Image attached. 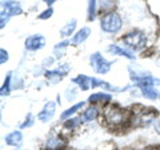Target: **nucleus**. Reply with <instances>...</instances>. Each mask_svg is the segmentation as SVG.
I'll use <instances>...</instances> for the list:
<instances>
[{"label": "nucleus", "mask_w": 160, "mask_h": 150, "mask_svg": "<svg viewBox=\"0 0 160 150\" xmlns=\"http://www.w3.org/2000/svg\"><path fill=\"white\" fill-rule=\"evenodd\" d=\"M112 100V94L106 93V92H99V93H93L88 97V102L89 104H106Z\"/></svg>", "instance_id": "obj_16"}, {"label": "nucleus", "mask_w": 160, "mask_h": 150, "mask_svg": "<svg viewBox=\"0 0 160 150\" xmlns=\"http://www.w3.org/2000/svg\"><path fill=\"white\" fill-rule=\"evenodd\" d=\"M4 142L8 146H12V148H20L24 142V137H23V133L20 130H13L11 133H8L6 137H4Z\"/></svg>", "instance_id": "obj_9"}, {"label": "nucleus", "mask_w": 160, "mask_h": 150, "mask_svg": "<svg viewBox=\"0 0 160 150\" xmlns=\"http://www.w3.org/2000/svg\"><path fill=\"white\" fill-rule=\"evenodd\" d=\"M98 0H88V7H87V19L89 21H93L96 17V11H98Z\"/></svg>", "instance_id": "obj_19"}, {"label": "nucleus", "mask_w": 160, "mask_h": 150, "mask_svg": "<svg viewBox=\"0 0 160 150\" xmlns=\"http://www.w3.org/2000/svg\"><path fill=\"white\" fill-rule=\"evenodd\" d=\"M82 120L80 118H76V117H72V118H69L67 120V121H64V128L66 129H78L80 128V125H82Z\"/></svg>", "instance_id": "obj_21"}, {"label": "nucleus", "mask_w": 160, "mask_h": 150, "mask_svg": "<svg viewBox=\"0 0 160 150\" xmlns=\"http://www.w3.org/2000/svg\"><path fill=\"white\" fill-rule=\"evenodd\" d=\"M140 89V92L148 100H158L160 98V91L155 87V85H140L138 87Z\"/></svg>", "instance_id": "obj_12"}, {"label": "nucleus", "mask_w": 160, "mask_h": 150, "mask_svg": "<svg viewBox=\"0 0 160 150\" xmlns=\"http://www.w3.org/2000/svg\"><path fill=\"white\" fill-rule=\"evenodd\" d=\"M99 109L95 106V105H89V106L82 113V116H80V120H82L83 122H91V121H95L98 117H99Z\"/></svg>", "instance_id": "obj_15"}, {"label": "nucleus", "mask_w": 160, "mask_h": 150, "mask_svg": "<svg viewBox=\"0 0 160 150\" xmlns=\"http://www.w3.org/2000/svg\"><path fill=\"white\" fill-rule=\"evenodd\" d=\"M11 81H12V72H8L7 76H6V80H4V84L2 89H0V94H2V97L4 96H8L9 92H11Z\"/></svg>", "instance_id": "obj_20"}, {"label": "nucleus", "mask_w": 160, "mask_h": 150, "mask_svg": "<svg viewBox=\"0 0 160 150\" xmlns=\"http://www.w3.org/2000/svg\"><path fill=\"white\" fill-rule=\"evenodd\" d=\"M71 71V67L66 64V67H60V69H53V71H46L44 76L51 84H56L60 82L63 80V77Z\"/></svg>", "instance_id": "obj_7"}, {"label": "nucleus", "mask_w": 160, "mask_h": 150, "mask_svg": "<svg viewBox=\"0 0 160 150\" xmlns=\"http://www.w3.org/2000/svg\"><path fill=\"white\" fill-rule=\"evenodd\" d=\"M107 51L109 53L115 54V56H123V57H126L128 60H135L136 59V56L133 54L132 51H129V49H127V48L120 47V45H118V44H111V45H108Z\"/></svg>", "instance_id": "obj_11"}, {"label": "nucleus", "mask_w": 160, "mask_h": 150, "mask_svg": "<svg viewBox=\"0 0 160 150\" xmlns=\"http://www.w3.org/2000/svg\"><path fill=\"white\" fill-rule=\"evenodd\" d=\"M89 64L98 74H107L112 68V61H108L106 57H103L99 52H95L89 56Z\"/></svg>", "instance_id": "obj_3"}, {"label": "nucleus", "mask_w": 160, "mask_h": 150, "mask_svg": "<svg viewBox=\"0 0 160 150\" xmlns=\"http://www.w3.org/2000/svg\"><path fill=\"white\" fill-rule=\"evenodd\" d=\"M32 125H33V116H32L31 113H28L27 117H26V120H24V122L20 125V129H26V128L32 126Z\"/></svg>", "instance_id": "obj_22"}, {"label": "nucleus", "mask_w": 160, "mask_h": 150, "mask_svg": "<svg viewBox=\"0 0 160 150\" xmlns=\"http://www.w3.org/2000/svg\"><path fill=\"white\" fill-rule=\"evenodd\" d=\"M8 59H9L8 52L4 48H2L0 49V64H6L8 61Z\"/></svg>", "instance_id": "obj_24"}, {"label": "nucleus", "mask_w": 160, "mask_h": 150, "mask_svg": "<svg viewBox=\"0 0 160 150\" xmlns=\"http://www.w3.org/2000/svg\"><path fill=\"white\" fill-rule=\"evenodd\" d=\"M146 35L142 31H131L126 33L122 37V43L124 48L129 49V51H140L143 49V47L146 45Z\"/></svg>", "instance_id": "obj_2"}, {"label": "nucleus", "mask_w": 160, "mask_h": 150, "mask_svg": "<svg viewBox=\"0 0 160 150\" xmlns=\"http://www.w3.org/2000/svg\"><path fill=\"white\" fill-rule=\"evenodd\" d=\"M2 12L8 15L9 17H12V16L22 15L23 8H22V4L16 2V0H6V2H2Z\"/></svg>", "instance_id": "obj_6"}, {"label": "nucleus", "mask_w": 160, "mask_h": 150, "mask_svg": "<svg viewBox=\"0 0 160 150\" xmlns=\"http://www.w3.org/2000/svg\"><path fill=\"white\" fill-rule=\"evenodd\" d=\"M66 146V142H64L63 138H60L58 136H52V137H48L46 145H44V149L46 150H60Z\"/></svg>", "instance_id": "obj_14"}, {"label": "nucleus", "mask_w": 160, "mask_h": 150, "mask_svg": "<svg viewBox=\"0 0 160 150\" xmlns=\"http://www.w3.org/2000/svg\"><path fill=\"white\" fill-rule=\"evenodd\" d=\"M76 27H78V21L76 19H71L64 26L62 29H60V36H62L63 39H67L71 35L75 33V31H76Z\"/></svg>", "instance_id": "obj_17"}, {"label": "nucleus", "mask_w": 160, "mask_h": 150, "mask_svg": "<svg viewBox=\"0 0 160 150\" xmlns=\"http://www.w3.org/2000/svg\"><path fill=\"white\" fill-rule=\"evenodd\" d=\"M104 117L108 121V124L113 125V126H118V125H122L126 121V112L123 109H119L118 106H109L106 109V113H104Z\"/></svg>", "instance_id": "obj_4"}, {"label": "nucleus", "mask_w": 160, "mask_h": 150, "mask_svg": "<svg viewBox=\"0 0 160 150\" xmlns=\"http://www.w3.org/2000/svg\"><path fill=\"white\" fill-rule=\"evenodd\" d=\"M52 15H53V8H52V7H48L46 11H43L38 17H39L40 20H48L49 17L52 16Z\"/></svg>", "instance_id": "obj_23"}, {"label": "nucleus", "mask_w": 160, "mask_h": 150, "mask_svg": "<svg viewBox=\"0 0 160 150\" xmlns=\"http://www.w3.org/2000/svg\"><path fill=\"white\" fill-rule=\"evenodd\" d=\"M55 112H56V102L53 101H48L46 102V105L43 106V109L39 112L38 114V120L40 122H48L51 121L55 116Z\"/></svg>", "instance_id": "obj_8"}, {"label": "nucleus", "mask_w": 160, "mask_h": 150, "mask_svg": "<svg viewBox=\"0 0 160 150\" xmlns=\"http://www.w3.org/2000/svg\"><path fill=\"white\" fill-rule=\"evenodd\" d=\"M84 105H86V102L84 101H80V102H78V104H75L73 106H71L69 109H66L62 114H60V120H63V121H67V120H69V118H72L73 117V114L76 113L78 110H80Z\"/></svg>", "instance_id": "obj_18"}, {"label": "nucleus", "mask_w": 160, "mask_h": 150, "mask_svg": "<svg viewBox=\"0 0 160 150\" xmlns=\"http://www.w3.org/2000/svg\"><path fill=\"white\" fill-rule=\"evenodd\" d=\"M155 130H156L158 134H160V118H158L156 122H155Z\"/></svg>", "instance_id": "obj_26"}, {"label": "nucleus", "mask_w": 160, "mask_h": 150, "mask_svg": "<svg viewBox=\"0 0 160 150\" xmlns=\"http://www.w3.org/2000/svg\"><path fill=\"white\" fill-rule=\"evenodd\" d=\"M89 35H91V29H89L88 27L80 28L79 31L73 35V37L71 40V44L72 45H80V44H83L89 37Z\"/></svg>", "instance_id": "obj_13"}, {"label": "nucleus", "mask_w": 160, "mask_h": 150, "mask_svg": "<svg viewBox=\"0 0 160 150\" xmlns=\"http://www.w3.org/2000/svg\"><path fill=\"white\" fill-rule=\"evenodd\" d=\"M122 27H123L122 16L115 11L106 12L100 19V28L106 33H118L122 29Z\"/></svg>", "instance_id": "obj_1"}, {"label": "nucleus", "mask_w": 160, "mask_h": 150, "mask_svg": "<svg viewBox=\"0 0 160 150\" xmlns=\"http://www.w3.org/2000/svg\"><path fill=\"white\" fill-rule=\"evenodd\" d=\"M72 82L76 84L80 91H89L93 88V77H89L87 74H79L75 78H72Z\"/></svg>", "instance_id": "obj_10"}, {"label": "nucleus", "mask_w": 160, "mask_h": 150, "mask_svg": "<svg viewBox=\"0 0 160 150\" xmlns=\"http://www.w3.org/2000/svg\"><path fill=\"white\" fill-rule=\"evenodd\" d=\"M8 20H9L8 15H6V13L2 12V15H0V21H2V24H0V28H4V26H7Z\"/></svg>", "instance_id": "obj_25"}, {"label": "nucleus", "mask_w": 160, "mask_h": 150, "mask_svg": "<svg viewBox=\"0 0 160 150\" xmlns=\"http://www.w3.org/2000/svg\"><path fill=\"white\" fill-rule=\"evenodd\" d=\"M55 2H58V0H44V3H46L47 6H52Z\"/></svg>", "instance_id": "obj_27"}, {"label": "nucleus", "mask_w": 160, "mask_h": 150, "mask_svg": "<svg viewBox=\"0 0 160 150\" xmlns=\"http://www.w3.org/2000/svg\"><path fill=\"white\" fill-rule=\"evenodd\" d=\"M46 43L47 40L43 35H32L26 39V43H24V47H26L27 51H31V52H36L40 51L46 47Z\"/></svg>", "instance_id": "obj_5"}]
</instances>
